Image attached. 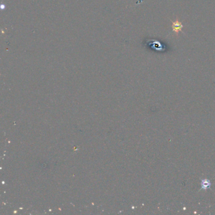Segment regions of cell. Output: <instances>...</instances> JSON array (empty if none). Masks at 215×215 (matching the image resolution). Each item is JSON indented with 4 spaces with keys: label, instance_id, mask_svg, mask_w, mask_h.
<instances>
[{
    "label": "cell",
    "instance_id": "7a4b0ae2",
    "mask_svg": "<svg viewBox=\"0 0 215 215\" xmlns=\"http://www.w3.org/2000/svg\"><path fill=\"white\" fill-rule=\"evenodd\" d=\"M211 185L210 182H209L208 181L206 180H203L202 181L201 183V186H202V188L204 189H207L208 187H209Z\"/></svg>",
    "mask_w": 215,
    "mask_h": 215
},
{
    "label": "cell",
    "instance_id": "6da1fadb",
    "mask_svg": "<svg viewBox=\"0 0 215 215\" xmlns=\"http://www.w3.org/2000/svg\"><path fill=\"white\" fill-rule=\"evenodd\" d=\"M184 25L181 22L179 21L177 18L176 21H172V28L173 32H174L177 36H178L179 32H182V28ZM184 33V32H183Z\"/></svg>",
    "mask_w": 215,
    "mask_h": 215
}]
</instances>
